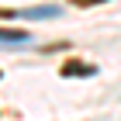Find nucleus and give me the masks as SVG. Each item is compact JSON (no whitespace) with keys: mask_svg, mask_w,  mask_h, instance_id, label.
<instances>
[{"mask_svg":"<svg viewBox=\"0 0 121 121\" xmlns=\"http://www.w3.org/2000/svg\"><path fill=\"white\" fill-rule=\"evenodd\" d=\"M28 35L24 31H10V28H0V45H24Z\"/></svg>","mask_w":121,"mask_h":121,"instance_id":"f03ea898","label":"nucleus"},{"mask_svg":"<svg viewBox=\"0 0 121 121\" xmlns=\"http://www.w3.org/2000/svg\"><path fill=\"white\" fill-rule=\"evenodd\" d=\"M59 7L48 4V7H28V10H17V17H56Z\"/></svg>","mask_w":121,"mask_h":121,"instance_id":"f257e3e1","label":"nucleus"},{"mask_svg":"<svg viewBox=\"0 0 121 121\" xmlns=\"http://www.w3.org/2000/svg\"><path fill=\"white\" fill-rule=\"evenodd\" d=\"M73 4H80V7H86V4H100V0H73Z\"/></svg>","mask_w":121,"mask_h":121,"instance_id":"20e7f679","label":"nucleus"},{"mask_svg":"<svg viewBox=\"0 0 121 121\" xmlns=\"http://www.w3.org/2000/svg\"><path fill=\"white\" fill-rule=\"evenodd\" d=\"M93 66H83V62H66L62 66V76H90Z\"/></svg>","mask_w":121,"mask_h":121,"instance_id":"7ed1b4c3","label":"nucleus"}]
</instances>
